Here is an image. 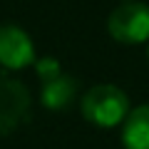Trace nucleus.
I'll list each match as a JSON object with an SVG mask.
<instances>
[{
    "mask_svg": "<svg viewBox=\"0 0 149 149\" xmlns=\"http://www.w3.org/2000/svg\"><path fill=\"white\" fill-rule=\"evenodd\" d=\"M147 60H149V47H147Z\"/></svg>",
    "mask_w": 149,
    "mask_h": 149,
    "instance_id": "obj_7",
    "label": "nucleus"
},
{
    "mask_svg": "<svg viewBox=\"0 0 149 149\" xmlns=\"http://www.w3.org/2000/svg\"><path fill=\"white\" fill-rule=\"evenodd\" d=\"M35 70L40 77V102L45 109H67L77 95V82L74 77L62 72L60 62L55 57H40L35 60Z\"/></svg>",
    "mask_w": 149,
    "mask_h": 149,
    "instance_id": "obj_2",
    "label": "nucleus"
},
{
    "mask_svg": "<svg viewBox=\"0 0 149 149\" xmlns=\"http://www.w3.org/2000/svg\"><path fill=\"white\" fill-rule=\"evenodd\" d=\"M35 45L17 25H0V65L5 70H25L35 65Z\"/></svg>",
    "mask_w": 149,
    "mask_h": 149,
    "instance_id": "obj_5",
    "label": "nucleus"
},
{
    "mask_svg": "<svg viewBox=\"0 0 149 149\" xmlns=\"http://www.w3.org/2000/svg\"><path fill=\"white\" fill-rule=\"evenodd\" d=\"M80 112L90 124L100 129H112L122 124L129 114V97L117 85H95L85 92Z\"/></svg>",
    "mask_w": 149,
    "mask_h": 149,
    "instance_id": "obj_1",
    "label": "nucleus"
},
{
    "mask_svg": "<svg viewBox=\"0 0 149 149\" xmlns=\"http://www.w3.org/2000/svg\"><path fill=\"white\" fill-rule=\"evenodd\" d=\"M124 149H149V104L129 109L122 124Z\"/></svg>",
    "mask_w": 149,
    "mask_h": 149,
    "instance_id": "obj_6",
    "label": "nucleus"
},
{
    "mask_svg": "<svg viewBox=\"0 0 149 149\" xmlns=\"http://www.w3.org/2000/svg\"><path fill=\"white\" fill-rule=\"evenodd\" d=\"M107 30L119 45L149 42V5L137 0L117 5L107 20Z\"/></svg>",
    "mask_w": 149,
    "mask_h": 149,
    "instance_id": "obj_3",
    "label": "nucleus"
},
{
    "mask_svg": "<svg viewBox=\"0 0 149 149\" xmlns=\"http://www.w3.org/2000/svg\"><path fill=\"white\" fill-rule=\"evenodd\" d=\"M30 112V92L20 80L0 77V137L13 134Z\"/></svg>",
    "mask_w": 149,
    "mask_h": 149,
    "instance_id": "obj_4",
    "label": "nucleus"
}]
</instances>
